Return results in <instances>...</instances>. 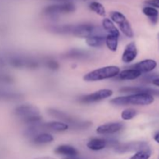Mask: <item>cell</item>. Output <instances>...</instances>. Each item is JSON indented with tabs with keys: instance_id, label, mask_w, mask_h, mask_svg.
Masks as SVG:
<instances>
[{
	"instance_id": "1",
	"label": "cell",
	"mask_w": 159,
	"mask_h": 159,
	"mask_svg": "<svg viewBox=\"0 0 159 159\" xmlns=\"http://www.w3.org/2000/svg\"><path fill=\"white\" fill-rule=\"evenodd\" d=\"M155 101L154 96L145 93H134L128 96H120L111 99L110 102L116 106H126L131 104L135 106H148Z\"/></svg>"
},
{
	"instance_id": "4",
	"label": "cell",
	"mask_w": 159,
	"mask_h": 159,
	"mask_svg": "<svg viewBox=\"0 0 159 159\" xmlns=\"http://www.w3.org/2000/svg\"><path fill=\"white\" fill-rule=\"evenodd\" d=\"M48 113L51 116H54V117L60 120L63 123L68 124V127L70 126V127L75 129V130H84V129L88 128L92 125L90 122L79 120L73 117L72 116L69 115L68 113L61 111V110H57L56 109H49Z\"/></svg>"
},
{
	"instance_id": "29",
	"label": "cell",
	"mask_w": 159,
	"mask_h": 159,
	"mask_svg": "<svg viewBox=\"0 0 159 159\" xmlns=\"http://www.w3.org/2000/svg\"><path fill=\"white\" fill-rule=\"evenodd\" d=\"M146 4L148 5L149 6H152L154 8H158L159 9V0H146Z\"/></svg>"
},
{
	"instance_id": "27",
	"label": "cell",
	"mask_w": 159,
	"mask_h": 159,
	"mask_svg": "<svg viewBox=\"0 0 159 159\" xmlns=\"http://www.w3.org/2000/svg\"><path fill=\"white\" fill-rule=\"evenodd\" d=\"M44 64L45 66L48 68H49L50 70L57 71V70L59 69V64L55 60H53L51 58H48L47 60H45Z\"/></svg>"
},
{
	"instance_id": "10",
	"label": "cell",
	"mask_w": 159,
	"mask_h": 159,
	"mask_svg": "<svg viewBox=\"0 0 159 159\" xmlns=\"http://www.w3.org/2000/svg\"><path fill=\"white\" fill-rule=\"evenodd\" d=\"M124 127V124L120 122L108 123L102 124L96 129V133L99 134H113L120 131Z\"/></svg>"
},
{
	"instance_id": "15",
	"label": "cell",
	"mask_w": 159,
	"mask_h": 159,
	"mask_svg": "<svg viewBox=\"0 0 159 159\" xmlns=\"http://www.w3.org/2000/svg\"><path fill=\"white\" fill-rule=\"evenodd\" d=\"M54 153L57 155H64L66 158L68 157H74L78 156L79 155V152L75 148L72 147L71 145H68V144H62V145H59L54 150Z\"/></svg>"
},
{
	"instance_id": "23",
	"label": "cell",
	"mask_w": 159,
	"mask_h": 159,
	"mask_svg": "<svg viewBox=\"0 0 159 159\" xmlns=\"http://www.w3.org/2000/svg\"><path fill=\"white\" fill-rule=\"evenodd\" d=\"M118 40H119L118 37L107 34L106 36L105 43L107 48H108V49L110 50L111 51H113V52L116 51L118 48Z\"/></svg>"
},
{
	"instance_id": "24",
	"label": "cell",
	"mask_w": 159,
	"mask_h": 159,
	"mask_svg": "<svg viewBox=\"0 0 159 159\" xmlns=\"http://www.w3.org/2000/svg\"><path fill=\"white\" fill-rule=\"evenodd\" d=\"M89 9L92 11L96 12V14H98L100 16H106L105 8L100 2H98L96 1L92 2L89 4Z\"/></svg>"
},
{
	"instance_id": "20",
	"label": "cell",
	"mask_w": 159,
	"mask_h": 159,
	"mask_svg": "<svg viewBox=\"0 0 159 159\" xmlns=\"http://www.w3.org/2000/svg\"><path fill=\"white\" fill-rule=\"evenodd\" d=\"M102 27L105 32L109 35L116 36V37H120V31L115 26L114 23L111 20L108 18H105L102 20Z\"/></svg>"
},
{
	"instance_id": "8",
	"label": "cell",
	"mask_w": 159,
	"mask_h": 159,
	"mask_svg": "<svg viewBox=\"0 0 159 159\" xmlns=\"http://www.w3.org/2000/svg\"><path fill=\"white\" fill-rule=\"evenodd\" d=\"M113 95V91L111 89H100L99 91H96L91 94L85 95L79 98V102L83 104H89L93 102H99L101 100L107 99Z\"/></svg>"
},
{
	"instance_id": "32",
	"label": "cell",
	"mask_w": 159,
	"mask_h": 159,
	"mask_svg": "<svg viewBox=\"0 0 159 159\" xmlns=\"http://www.w3.org/2000/svg\"><path fill=\"white\" fill-rule=\"evenodd\" d=\"M35 159H55L52 157H48V156H44V157H39V158H37Z\"/></svg>"
},
{
	"instance_id": "21",
	"label": "cell",
	"mask_w": 159,
	"mask_h": 159,
	"mask_svg": "<svg viewBox=\"0 0 159 159\" xmlns=\"http://www.w3.org/2000/svg\"><path fill=\"white\" fill-rule=\"evenodd\" d=\"M106 36H91L85 39L88 46L91 48H100L105 43Z\"/></svg>"
},
{
	"instance_id": "19",
	"label": "cell",
	"mask_w": 159,
	"mask_h": 159,
	"mask_svg": "<svg viewBox=\"0 0 159 159\" xmlns=\"http://www.w3.org/2000/svg\"><path fill=\"white\" fill-rule=\"evenodd\" d=\"M54 141V138L48 133H39L32 138V142L36 145H43L50 144Z\"/></svg>"
},
{
	"instance_id": "16",
	"label": "cell",
	"mask_w": 159,
	"mask_h": 159,
	"mask_svg": "<svg viewBox=\"0 0 159 159\" xmlns=\"http://www.w3.org/2000/svg\"><path fill=\"white\" fill-rule=\"evenodd\" d=\"M90 57V54L86 51L81 49H71L64 55V57L75 60H85Z\"/></svg>"
},
{
	"instance_id": "12",
	"label": "cell",
	"mask_w": 159,
	"mask_h": 159,
	"mask_svg": "<svg viewBox=\"0 0 159 159\" xmlns=\"http://www.w3.org/2000/svg\"><path fill=\"white\" fill-rule=\"evenodd\" d=\"M138 55V48L134 42H130L127 45L122 54V61L124 63H130L136 59Z\"/></svg>"
},
{
	"instance_id": "2",
	"label": "cell",
	"mask_w": 159,
	"mask_h": 159,
	"mask_svg": "<svg viewBox=\"0 0 159 159\" xmlns=\"http://www.w3.org/2000/svg\"><path fill=\"white\" fill-rule=\"evenodd\" d=\"M14 113L23 122L30 126L41 123L42 118L40 115V110L33 105L20 106L16 108Z\"/></svg>"
},
{
	"instance_id": "13",
	"label": "cell",
	"mask_w": 159,
	"mask_h": 159,
	"mask_svg": "<svg viewBox=\"0 0 159 159\" xmlns=\"http://www.w3.org/2000/svg\"><path fill=\"white\" fill-rule=\"evenodd\" d=\"M157 67V62L153 59H145L138 63L135 64L133 66H131L132 68L138 70L141 73H148L153 71Z\"/></svg>"
},
{
	"instance_id": "6",
	"label": "cell",
	"mask_w": 159,
	"mask_h": 159,
	"mask_svg": "<svg viewBox=\"0 0 159 159\" xmlns=\"http://www.w3.org/2000/svg\"><path fill=\"white\" fill-rule=\"evenodd\" d=\"M75 10V6L71 2H66L60 4L51 5L43 9V12L49 16H55L60 14L71 13Z\"/></svg>"
},
{
	"instance_id": "26",
	"label": "cell",
	"mask_w": 159,
	"mask_h": 159,
	"mask_svg": "<svg viewBox=\"0 0 159 159\" xmlns=\"http://www.w3.org/2000/svg\"><path fill=\"white\" fill-rule=\"evenodd\" d=\"M137 113H138L137 110H134V109H127L121 113V118L124 120H132L134 117H135Z\"/></svg>"
},
{
	"instance_id": "33",
	"label": "cell",
	"mask_w": 159,
	"mask_h": 159,
	"mask_svg": "<svg viewBox=\"0 0 159 159\" xmlns=\"http://www.w3.org/2000/svg\"><path fill=\"white\" fill-rule=\"evenodd\" d=\"M64 159H83L79 156H74V157H68V158H65Z\"/></svg>"
},
{
	"instance_id": "14",
	"label": "cell",
	"mask_w": 159,
	"mask_h": 159,
	"mask_svg": "<svg viewBox=\"0 0 159 159\" xmlns=\"http://www.w3.org/2000/svg\"><path fill=\"white\" fill-rule=\"evenodd\" d=\"M39 127L40 130L43 129L45 130H51L54 132H64L69 128L68 124L61 121H52L46 124H40Z\"/></svg>"
},
{
	"instance_id": "35",
	"label": "cell",
	"mask_w": 159,
	"mask_h": 159,
	"mask_svg": "<svg viewBox=\"0 0 159 159\" xmlns=\"http://www.w3.org/2000/svg\"><path fill=\"white\" fill-rule=\"evenodd\" d=\"M158 39H159V34H158Z\"/></svg>"
},
{
	"instance_id": "11",
	"label": "cell",
	"mask_w": 159,
	"mask_h": 159,
	"mask_svg": "<svg viewBox=\"0 0 159 159\" xmlns=\"http://www.w3.org/2000/svg\"><path fill=\"white\" fill-rule=\"evenodd\" d=\"M120 93H130V94H134V93H145V94L152 95V96H159V89L154 88H149V87H124L120 89Z\"/></svg>"
},
{
	"instance_id": "17",
	"label": "cell",
	"mask_w": 159,
	"mask_h": 159,
	"mask_svg": "<svg viewBox=\"0 0 159 159\" xmlns=\"http://www.w3.org/2000/svg\"><path fill=\"white\" fill-rule=\"evenodd\" d=\"M109 145V141L102 138H93L87 143V147L92 151H101Z\"/></svg>"
},
{
	"instance_id": "31",
	"label": "cell",
	"mask_w": 159,
	"mask_h": 159,
	"mask_svg": "<svg viewBox=\"0 0 159 159\" xmlns=\"http://www.w3.org/2000/svg\"><path fill=\"white\" fill-rule=\"evenodd\" d=\"M152 83H153L155 85H156V86L159 87V78H158V79H155V80L152 82Z\"/></svg>"
},
{
	"instance_id": "7",
	"label": "cell",
	"mask_w": 159,
	"mask_h": 159,
	"mask_svg": "<svg viewBox=\"0 0 159 159\" xmlns=\"http://www.w3.org/2000/svg\"><path fill=\"white\" fill-rule=\"evenodd\" d=\"M9 64L16 68L36 69L39 67V62L32 57L23 55L12 56L9 59Z\"/></svg>"
},
{
	"instance_id": "5",
	"label": "cell",
	"mask_w": 159,
	"mask_h": 159,
	"mask_svg": "<svg viewBox=\"0 0 159 159\" xmlns=\"http://www.w3.org/2000/svg\"><path fill=\"white\" fill-rule=\"evenodd\" d=\"M110 17L112 21L118 25L120 30L126 37L130 38L134 37V31L131 25L124 14L118 11H113L110 13Z\"/></svg>"
},
{
	"instance_id": "25",
	"label": "cell",
	"mask_w": 159,
	"mask_h": 159,
	"mask_svg": "<svg viewBox=\"0 0 159 159\" xmlns=\"http://www.w3.org/2000/svg\"><path fill=\"white\" fill-rule=\"evenodd\" d=\"M151 155H152V151L148 148L137 152L130 159H149Z\"/></svg>"
},
{
	"instance_id": "3",
	"label": "cell",
	"mask_w": 159,
	"mask_h": 159,
	"mask_svg": "<svg viewBox=\"0 0 159 159\" xmlns=\"http://www.w3.org/2000/svg\"><path fill=\"white\" fill-rule=\"evenodd\" d=\"M120 71L119 67L114 65L102 67L98 69L92 71L87 73L83 77L85 82H98V81L105 80V79H112L118 75Z\"/></svg>"
},
{
	"instance_id": "28",
	"label": "cell",
	"mask_w": 159,
	"mask_h": 159,
	"mask_svg": "<svg viewBox=\"0 0 159 159\" xmlns=\"http://www.w3.org/2000/svg\"><path fill=\"white\" fill-rule=\"evenodd\" d=\"M159 75L156 74V73H153V74H146L144 77L142 78V80L144 81V82H153L155 79H158Z\"/></svg>"
},
{
	"instance_id": "30",
	"label": "cell",
	"mask_w": 159,
	"mask_h": 159,
	"mask_svg": "<svg viewBox=\"0 0 159 159\" xmlns=\"http://www.w3.org/2000/svg\"><path fill=\"white\" fill-rule=\"evenodd\" d=\"M154 140H155L158 144H159V132H157V133L155 134V136H154Z\"/></svg>"
},
{
	"instance_id": "18",
	"label": "cell",
	"mask_w": 159,
	"mask_h": 159,
	"mask_svg": "<svg viewBox=\"0 0 159 159\" xmlns=\"http://www.w3.org/2000/svg\"><path fill=\"white\" fill-rule=\"evenodd\" d=\"M142 73L140 72L138 70L134 68H128L122 71H120L118 74V78L121 80H134L141 77Z\"/></svg>"
},
{
	"instance_id": "22",
	"label": "cell",
	"mask_w": 159,
	"mask_h": 159,
	"mask_svg": "<svg viewBox=\"0 0 159 159\" xmlns=\"http://www.w3.org/2000/svg\"><path fill=\"white\" fill-rule=\"evenodd\" d=\"M142 12L146 16L148 17L149 20H151V22L152 23L156 24L158 23L159 16V12L158 9L154 7H152V6H146V7L143 8Z\"/></svg>"
},
{
	"instance_id": "34",
	"label": "cell",
	"mask_w": 159,
	"mask_h": 159,
	"mask_svg": "<svg viewBox=\"0 0 159 159\" xmlns=\"http://www.w3.org/2000/svg\"><path fill=\"white\" fill-rule=\"evenodd\" d=\"M55 1L62 2H70V0H55Z\"/></svg>"
},
{
	"instance_id": "9",
	"label": "cell",
	"mask_w": 159,
	"mask_h": 159,
	"mask_svg": "<svg viewBox=\"0 0 159 159\" xmlns=\"http://www.w3.org/2000/svg\"><path fill=\"white\" fill-rule=\"evenodd\" d=\"M148 148V144L146 142L138 141V142H129L124 143V144H120V143H118L114 148L115 152H117V153L122 154L126 153V152H137L138 151Z\"/></svg>"
}]
</instances>
